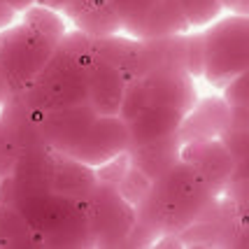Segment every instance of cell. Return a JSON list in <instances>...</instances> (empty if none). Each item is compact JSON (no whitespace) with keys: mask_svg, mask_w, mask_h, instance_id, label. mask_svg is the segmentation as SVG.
Listing matches in <instances>:
<instances>
[{"mask_svg":"<svg viewBox=\"0 0 249 249\" xmlns=\"http://www.w3.org/2000/svg\"><path fill=\"white\" fill-rule=\"evenodd\" d=\"M63 17L72 23V28H79L93 37L121 33V23L112 0H70L65 5Z\"/></svg>","mask_w":249,"mask_h":249,"instance_id":"11","label":"cell"},{"mask_svg":"<svg viewBox=\"0 0 249 249\" xmlns=\"http://www.w3.org/2000/svg\"><path fill=\"white\" fill-rule=\"evenodd\" d=\"M121 33L133 40H163L189 33L177 0H112Z\"/></svg>","mask_w":249,"mask_h":249,"instance_id":"5","label":"cell"},{"mask_svg":"<svg viewBox=\"0 0 249 249\" xmlns=\"http://www.w3.org/2000/svg\"><path fill=\"white\" fill-rule=\"evenodd\" d=\"M182 159L198 168L207 179L219 189V194L226 191L231 175L235 168V159L228 152L221 138H207V140H191L182 144Z\"/></svg>","mask_w":249,"mask_h":249,"instance_id":"9","label":"cell"},{"mask_svg":"<svg viewBox=\"0 0 249 249\" xmlns=\"http://www.w3.org/2000/svg\"><path fill=\"white\" fill-rule=\"evenodd\" d=\"M191 31H203L224 14L221 0H177Z\"/></svg>","mask_w":249,"mask_h":249,"instance_id":"14","label":"cell"},{"mask_svg":"<svg viewBox=\"0 0 249 249\" xmlns=\"http://www.w3.org/2000/svg\"><path fill=\"white\" fill-rule=\"evenodd\" d=\"M224 100H226L231 107L235 105H249V70L240 72L235 79H231L226 87L221 89Z\"/></svg>","mask_w":249,"mask_h":249,"instance_id":"15","label":"cell"},{"mask_svg":"<svg viewBox=\"0 0 249 249\" xmlns=\"http://www.w3.org/2000/svg\"><path fill=\"white\" fill-rule=\"evenodd\" d=\"M224 194L235 203L242 226H249V179H245V182H228Z\"/></svg>","mask_w":249,"mask_h":249,"instance_id":"16","label":"cell"},{"mask_svg":"<svg viewBox=\"0 0 249 249\" xmlns=\"http://www.w3.org/2000/svg\"><path fill=\"white\" fill-rule=\"evenodd\" d=\"M147 91V105H170L182 112H191L198 103L196 77L182 63H165L142 77Z\"/></svg>","mask_w":249,"mask_h":249,"instance_id":"7","label":"cell"},{"mask_svg":"<svg viewBox=\"0 0 249 249\" xmlns=\"http://www.w3.org/2000/svg\"><path fill=\"white\" fill-rule=\"evenodd\" d=\"M233 12H240V14H249V0H240L238 5L233 7Z\"/></svg>","mask_w":249,"mask_h":249,"instance_id":"19","label":"cell"},{"mask_svg":"<svg viewBox=\"0 0 249 249\" xmlns=\"http://www.w3.org/2000/svg\"><path fill=\"white\" fill-rule=\"evenodd\" d=\"M219 189L198 168L179 159L170 170L156 177L142 198V217L161 231H184L203 217L219 198Z\"/></svg>","mask_w":249,"mask_h":249,"instance_id":"3","label":"cell"},{"mask_svg":"<svg viewBox=\"0 0 249 249\" xmlns=\"http://www.w3.org/2000/svg\"><path fill=\"white\" fill-rule=\"evenodd\" d=\"M37 242L31 224L14 205L0 200V247H28Z\"/></svg>","mask_w":249,"mask_h":249,"instance_id":"13","label":"cell"},{"mask_svg":"<svg viewBox=\"0 0 249 249\" xmlns=\"http://www.w3.org/2000/svg\"><path fill=\"white\" fill-rule=\"evenodd\" d=\"M89 231L91 242L100 245H119L128 238L135 226V205L128 203L114 184L98 182L96 191L87 200Z\"/></svg>","mask_w":249,"mask_h":249,"instance_id":"6","label":"cell"},{"mask_svg":"<svg viewBox=\"0 0 249 249\" xmlns=\"http://www.w3.org/2000/svg\"><path fill=\"white\" fill-rule=\"evenodd\" d=\"M96 37L79 28H70L56 44L42 72L19 91V105L37 121L44 112L79 103H89V75L96 63Z\"/></svg>","mask_w":249,"mask_h":249,"instance_id":"1","label":"cell"},{"mask_svg":"<svg viewBox=\"0 0 249 249\" xmlns=\"http://www.w3.org/2000/svg\"><path fill=\"white\" fill-rule=\"evenodd\" d=\"M203 37V79L224 89L240 72L249 70V14L233 12L219 17L200 31Z\"/></svg>","mask_w":249,"mask_h":249,"instance_id":"4","label":"cell"},{"mask_svg":"<svg viewBox=\"0 0 249 249\" xmlns=\"http://www.w3.org/2000/svg\"><path fill=\"white\" fill-rule=\"evenodd\" d=\"M68 2H70V0H37V5L52 7V10L61 12V14H63V10H65V5H68Z\"/></svg>","mask_w":249,"mask_h":249,"instance_id":"18","label":"cell"},{"mask_svg":"<svg viewBox=\"0 0 249 249\" xmlns=\"http://www.w3.org/2000/svg\"><path fill=\"white\" fill-rule=\"evenodd\" d=\"M2 2H7L14 12H19V14H23L26 10H31L33 5L37 2V0H2Z\"/></svg>","mask_w":249,"mask_h":249,"instance_id":"17","label":"cell"},{"mask_svg":"<svg viewBox=\"0 0 249 249\" xmlns=\"http://www.w3.org/2000/svg\"><path fill=\"white\" fill-rule=\"evenodd\" d=\"M186 119V112L170 105H147L142 107L133 119H128V135L130 149L147 147L154 142L168 140L182 130V124Z\"/></svg>","mask_w":249,"mask_h":249,"instance_id":"8","label":"cell"},{"mask_svg":"<svg viewBox=\"0 0 249 249\" xmlns=\"http://www.w3.org/2000/svg\"><path fill=\"white\" fill-rule=\"evenodd\" d=\"M70 23L61 12L33 5L19 19L0 28V82L19 93L42 72Z\"/></svg>","mask_w":249,"mask_h":249,"instance_id":"2","label":"cell"},{"mask_svg":"<svg viewBox=\"0 0 249 249\" xmlns=\"http://www.w3.org/2000/svg\"><path fill=\"white\" fill-rule=\"evenodd\" d=\"M228 117H231V105L224 100V96L198 100L182 124V130H179L182 144L191 140L221 138V133L228 126Z\"/></svg>","mask_w":249,"mask_h":249,"instance_id":"12","label":"cell"},{"mask_svg":"<svg viewBox=\"0 0 249 249\" xmlns=\"http://www.w3.org/2000/svg\"><path fill=\"white\" fill-rule=\"evenodd\" d=\"M240 0H221V5H224V10H233L235 5H238Z\"/></svg>","mask_w":249,"mask_h":249,"instance_id":"20","label":"cell"},{"mask_svg":"<svg viewBox=\"0 0 249 249\" xmlns=\"http://www.w3.org/2000/svg\"><path fill=\"white\" fill-rule=\"evenodd\" d=\"M126 84L128 82L117 65L103 56H96L89 75V103L100 114H119Z\"/></svg>","mask_w":249,"mask_h":249,"instance_id":"10","label":"cell"}]
</instances>
